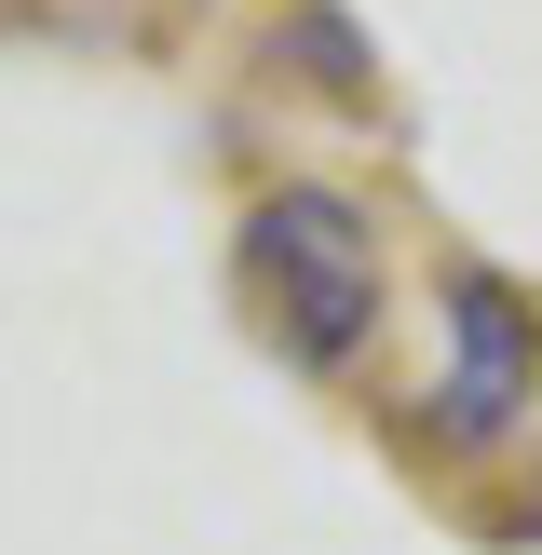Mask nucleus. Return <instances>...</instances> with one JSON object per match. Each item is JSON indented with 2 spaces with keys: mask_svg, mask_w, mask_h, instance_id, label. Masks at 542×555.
Listing matches in <instances>:
<instances>
[{
  "mask_svg": "<svg viewBox=\"0 0 542 555\" xmlns=\"http://www.w3.org/2000/svg\"><path fill=\"white\" fill-rule=\"evenodd\" d=\"M244 285H258L271 339L298 366H352L379 339V231L339 204V190H271L244 217Z\"/></svg>",
  "mask_w": 542,
  "mask_h": 555,
  "instance_id": "obj_1",
  "label": "nucleus"
},
{
  "mask_svg": "<svg viewBox=\"0 0 542 555\" xmlns=\"http://www.w3.org/2000/svg\"><path fill=\"white\" fill-rule=\"evenodd\" d=\"M529 393H542V312H529V285L461 271V285H448V379H434V434H448V448H502V434L529 421Z\"/></svg>",
  "mask_w": 542,
  "mask_h": 555,
  "instance_id": "obj_2",
  "label": "nucleus"
},
{
  "mask_svg": "<svg viewBox=\"0 0 542 555\" xmlns=\"http://www.w3.org/2000/svg\"><path fill=\"white\" fill-rule=\"evenodd\" d=\"M298 54H312L325 95H366V54H352V27H339V14H298Z\"/></svg>",
  "mask_w": 542,
  "mask_h": 555,
  "instance_id": "obj_3",
  "label": "nucleus"
}]
</instances>
